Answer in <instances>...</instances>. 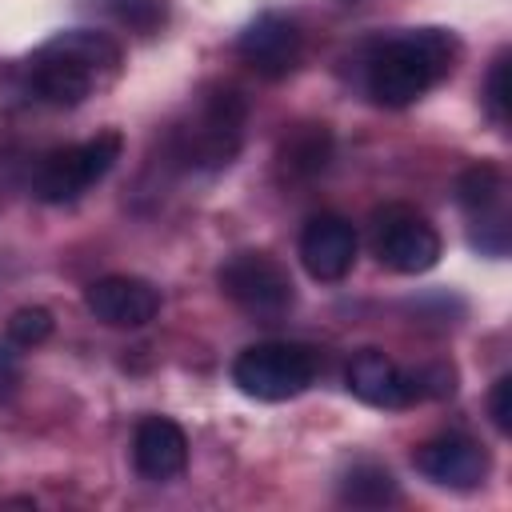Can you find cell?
<instances>
[{
  "label": "cell",
  "mask_w": 512,
  "mask_h": 512,
  "mask_svg": "<svg viewBox=\"0 0 512 512\" xmlns=\"http://www.w3.org/2000/svg\"><path fill=\"white\" fill-rule=\"evenodd\" d=\"M348 392L356 400H364L368 408H408L416 404V376L408 368H400L392 356L364 348L352 356L348 364Z\"/></svg>",
  "instance_id": "obj_12"
},
{
  "label": "cell",
  "mask_w": 512,
  "mask_h": 512,
  "mask_svg": "<svg viewBox=\"0 0 512 512\" xmlns=\"http://www.w3.org/2000/svg\"><path fill=\"white\" fill-rule=\"evenodd\" d=\"M488 412H492V424L508 436L512 432V376H500L488 392Z\"/></svg>",
  "instance_id": "obj_21"
},
{
  "label": "cell",
  "mask_w": 512,
  "mask_h": 512,
  "mask_svg": "<svg viewBox=\"0 0 512 512\" xmlns=\"http://www.w3.org/2000/svg\"><path fill=\"white\" fill-rule=\"evenodd\" d=\"M460 60V40L448 28H408L376 44L368 56V96L384 108H408L436 88Z\"/></svg>",
  "instance_id": "obj_1"
},
{
  "label": "cell",
  "mask_w": 512,
  "mask_h": 512,
  "mask_svg": "<svg viewBox=\"0 0 512 512\" xmlns=\"http://www.w3.org/2000/svg\"><path fill=\"white\" fill-rule=\"evenodd\" d=\"M132 464L144 480H172L188 464V436L168 416H144L132 436Z\"/></svg>",
  "instance_id": "obj_13"
},
{
  "label": "cell",
  "mask_w": 512,
  "mask_h": 512,
  "mask_svg": "<svg viewBox=\"0 0 512 512\" xmlns=\"http://www.w3.org/2000/svg\"><path fill=\"white\" fill-rule=\"evenodd\" d=\"M328 156H332V132L324 124H300L280 144V160H284V168L292 176H316V172H324Z\"/></svg>",
  "instance_id": "obj_15"
},
{
  "label": "cell",
  "mask_w": 512,
  "mask_h": 512,
  "mask_svg": "<svg viewBox=\"0 0 512 512\" xmlns=\"http://www.w3.org/2000/svg\"><path fill=\"white\" fill-rule=\"evenodd\" d=\"M52 336V312L48 308H16L8 316V340L16 348H36Z\"/></svg>",
  "instance_id": "obj_17"
},
{
  "label": "cell",
  "mask_w": 512,
  "mask_h": 512,
  "mask_svg": "<svg viewBox=\"0 0 512 512\" xmlns=\"http://www.w3.org/2000/svg\"><path fill=\"white\" fill-rule=\"evenodd\" d=\"M412 464L432 484L456 488V492H468V488L484 484V476H488V452H484V444L472 440V436H464V432H440V436L424 440L412 452Z\"/></svg>",
  "instance_id": "obj_9"
},
{
  "label": "cell",
  "mask_w": 512,
  "mask_h": 512,
  "mask_svg": "<svg viewBox=\"0 0 512 512\" xmlns=\"http://www.w3.org/2000/svg\"><path fill=\"white\" fill-rule=\"evenodd\" d=\"M456 200H460V208H464L472 220L508 212V208H504V176H500V168H492V164H472V168H464V172L456 176Z\"/></svg>",
  "instance_id": "obj_14"
},
{
  "label": "cell",
  "mask_w": 512,
  "mask_h": 512,
  "mask_svg": "<svg viewBox=\"0 0 512 512\" xmlns=\"http://www.w3.org/2000/svg\"><path fill=\"white\" fill-rule=\"evenodd\" d=\"M484 104L496 124H508V52H500L484 80Z\"/></svg>",
  "instance_id": "obj_19"
},
{
  "label": "cell",
  "mask_w": 512,
  "mask_h": 512,
  "mask_svg": "<svg viewBox=\"0 0 512 512\" xmlns=\"http://www.w3.org/2000/svg\"><path fill=\"white\" fill-rule=\"evenodd\" d=\"M320 372V352L296 340H260L232 360V384L252 400H292Z\"/></svg>",
  "instance_id": "obj_4"
},
{
  "label": "cell",
  "mask_w": 512,
  "mask_h": 512,
  "mask_svg": "<svg viewBox=\"0 0 512 512\" xmlns=\"http://www.w3.org/2000/svg\"><path fill=\"white\" fill-rule=\"evenodd\" d=\"M236 52L240 60L264 76V80H280L288 76L300 56H304V36H300V24L284 12H260L236 40Z\"/></svg>",
  "instance_id": "obj_8"
},
{
  "label": "cell",
  "mask_w": 512,
  "mask_h": 512,
  "mask_svg": "<svg viewBox=\"0 0 512 512\" xmlns=\"http://www.w3.org/2000/svg\"><path fill=\"white\" fill-rule=\"evenodd\" d=\"M16 384H20V364L8 348H0V400H8L16 392Z\"/></svg>",
  "instance_id": "obj_22"
},
{
  "label": "cell",
  "mask_w": 512,
  "mask_h": 512,
  "mask_svg": "<svg viewBox=\"0 0 512 512\" xmlns=\"http://www.w3.org/2000/svg\"><path fill=\"white\" fill-rule=\"evenodd\" d=\"M412 376H416V396L420 400H444V396L456 392V368L448 360H432V364L416 368Z\"/></svg>",
  "instance_id": "obj_18"
},
{
  "label": "cell",
  "mask_w": 512,
  "mask_h": 512,
  "mask_svg": "<svg viewBox=\"0 0 512 512\" xmlns=\"http://www.w3.org/2000/svg\"><path fill=\"white\" fill-rule=\"evenodd\" d=\"M244 120H248V100L228 88V84H212L200 92L196 108L188 112L184 124H176L172 132V144H176V156L192 168H224L232 164V156L240 152V140H244Z\"/></svg>",
  "instance_id": "obj_3"
},
{
  "label": "cell",
  "mask_w": 512,
  "mask_h": 512,
  "mask_svg": "<svg viewBox=\"0 0 512 512\" xmlns=\"http://www.w3.org/2000/svg\"><path fill=\"white\" fill-rule=\"evenodd\" d=\"M120 132H96L84 144H68L44 156V164L36 168V196L44 204H68L76 200L84 188H92L96 180H104L112 172V164L120 160Z\"/></svg>",
  "instance_id": "obj_5"
},
{
  "label": "cell",
  "mask_w": 512,
  "mask_h": 512,
  "mask_svg": "<svg viewBox=\"0 0 512 512\" xmlns=\"http://www.w3.org/2000/svg\"><path fill=\"white\" fill-rule=\"evenodd\" d=\"M112 16L136 32H152L164 20V0H112Z\"/></svg>",
  "instance_id": "obj_20"
},
{
  "label": "cell",
  "mask_w": 512,
  "mask_h": 512,
  "mask_svg": "<svg viewBox=\"0 0 512 512\" xmlns=\"http://www.w3.org/2000/svg\"><path fill=\"white\" fill-rule=\"evenodd\" d=\"M216 284L236 308H244L252 316H264V320L284 316L292 308V300H296L288 268L268 252H236V256H228L220 264V272H216Z\"/></svg>",
  "instance_id": "obj_6"
},
{
  "label": "cell",
  "mask_w": 512,
  "mask_h": 512,
  "mask_svg": "<svg viewBox=\"0 0 512 512\" xmlns=\"http://www.w3.org/2000/svg\"><path fill=\"white\" fill-rule=\"evenodd\" d=\"M400 496L396 488V476L384 468V464H352L340 480V500L344 504H356V508H380V504H392Z\"/></svg>",
  "instance_id": "obj_16"
},
{
  "label": "cell",
  "mask_w": 512,
  "mask_h": 512,
  "mask_svg": "<svg viewBox=\"0 0 512 512\" xmlns=\"http://www.w3.org/2000/svg\"><path fill=\"white\" fill-rule=\"evenodd\" d=\"M84 304L112 328H140L160 312V292L140 276H100L84 288Z\"/></svg>",
  "instance_id": "obj_11"
},
{
  "label": "cell",
  "mask_w": 512,
  "mask_h": 512,
  "mask_svg": "<svg viewBox=\"0 0 512 512\" xmlns=\"http://www.w3.org/2000/svg\"><path fill=\"white\" fill-rule=\"evenodd\" d=\"M120 60H124V52L108 32L64 28L32 52L28 76H32V88L40 100H48L56 108H76L80 100L92 96V88L108 84L120 72Z\"/></svg>",
  "instance_id": "obj_2"
},
{
  "label": "cell",
  "mask_w": 512,
  "mask_h": 512,
  "mask_svg": "<svg viewBox=\"0 0 512 512\" xmlns=\"http://www.w3.org/2000/svg\"><path fill=\"white\" fill-rule=\"evenodd\" d=\"M372 248L384 268L400 276H420L440 260V232L412 208L388 204L372 216Z\"/></svg>",
  "instance_id": "obj_7"
},
{
  "label": "cell",
  "mask_w": 512,
  "mask_h": 512,
  "mask_svg": "<svg viewBox=\"0 0 512 512\" xmlns=\"http://www.w3.org/2000/svg\"><path fill=\"white\" fill-rule=\"evenodd\" d=\"M300 264L308 268L312 280L324 284L344 280L356 264V228L336 212L312 216L300 232Z\"/></svg>",
  "instance_id": "obj_10"
}]
</instances>
